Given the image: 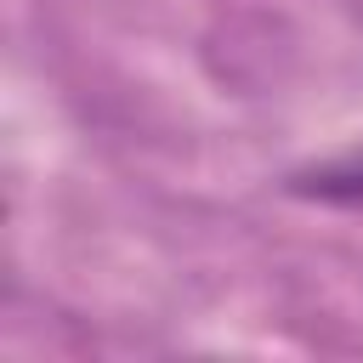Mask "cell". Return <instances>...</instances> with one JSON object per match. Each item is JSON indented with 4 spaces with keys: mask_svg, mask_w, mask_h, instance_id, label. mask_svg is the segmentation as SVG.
<instances>
[{
    "mask_svg": "<svg viewBox=\"0 0 363 363\" xmlns=\"http://www.w3.org/2000/svg\"><path fill=\"white\" fill-rule=\"evenodd\" d=\"M295 199H318V204H340V210H363V147L340 153V159H323V164H306L284 182Z\"/></svg>",
    "mask_w": 363,
    "mask_h": 363,
    "instance_id": "obj_1",
    "label": "cell"
}]
</instances>
